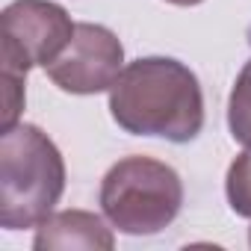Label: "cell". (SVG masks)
Wrapping results in <instances>:
<instances>
[{
	"mask_svg": "<svg viewBox=\"0 0 251 251\" xmlns=\"http://www.w3.org/2000/svg\"><path fill=\"white\" fill-rule=\"evenodd\" d=\"M109 115L124 133L192 142L204 127V92L189 65L172 56H139L109 89Z\"/></svg>",
	"mask_w": 251,
	"mask_h": 251,
	"instance_id": "obj_1",
	"label": "cell"
},
{
	"mask_svg": "<svg viewBox=\"0 0 251 251\" xmlns=\"http://www.w3.org/2000/svg\"><path fill=\"white\" fill-rule=\"evenodd\" d=\"M180 207V175L154 157H124L100 180V210L118 233L154 236L177 219Z\"/></svg>",
	"mask_w": 251,
	"mask_h": 251,
	"instance_id": "obj_3",
	"label": "cell"
},
{
	"mask_svg": "<svg viewBox=\"0 0 251 251\" xmlns=\"http://www.w3.org/2000/svg\"><path fill=\"white\" fill-rule=\"evenodd\" d=\"M124 68V45L103 24H77L68 48L45 68L53 86L68 95L109 92Z\"/></svg>",
	"mask_w": 251,
	"mask_h": 251,
	"instance_id": "obj_5",
	"label": "cell"
},
{
	"mask_svg": "<svg viewBox=\"0 0 251 251\" xmlns=\"http://www.w3.org/2000/svg\"><path fill=\"white\" fill-rule=\"evenodd\" d=\"M248 242H251V230H248Z\"/></svg>",
	"mask_w": 251,
	"mask_h": 251,
	"instance_id": "obj_10",
	"label": "cell"
},
{
	"mask_svg": "<svg viewBox=\"0 0 251 251\" xmlns=\"http://www.w3.org/2000/svg\"><path fill=\"white\" fill-rule=\"evenodd\" d=\"M3 42L0 62L3 74L27 77L30 68H48L71 42L77 24L50 0H12L0 15Z\"/></svg>",
	"mask_w": 251,
	"mask_h": 251,
	"instance_id": "obj_4",
	"label": "cell"
},
{
	"mask_svg": "<svg viewBox=\"0 0 251 251\" xmlns=\"http://www.w3.org/2000/svg\"><path fill=\"white\" fill-rule=\"evenodd\" d=\"M225 195L236 216L251 219V148H245L227 169Z\"/></svg>",
	"mask_w": 251,
	"mask_h": 251,
	"instance_id": "obj_8",
	"label": "cell"
},
{
	"mask_svg": "<svg viewBox=\"0 0 251 251\" xmlns=\"http://www.w3.org/2000/svg\"><path fill=\"white\" fill-rule=\"evenodd\" d=\"M36 251H68V248H86V251H109L115 248V233L106 227V222L89 210H59L50 213L33 236Z\"/></svg>",
	"mask_w": 251,
	"mask_h": 251,
	"instance_id": "obj_6",
	"label": "cell"
},
{
	"mask_svg": "<svg viewBox=\"0 0 251 251\" xmlns=\"http://www.w3.org/2000/svg\"><path fill=\"white\" fill-rule=\"evenodd\" d=\"M227 127L230 136L251 148V59L242 65V71L236 74V83L230 89L227 98Z\"/></svg>",
	"mask_w": 251,
	"mask_h": 251,
	"instance_id": "obj_7",
	"label": "cell"
},
{
	"mask_svg": "<svg viewBox=\"0 0 251 251\" xmlns=\"http://www.w3.org/2000/svg\"><path fill=\"white\" fill-rule=\"evenodd\" d=\"M166 3H175V6H198L204 0H166Z\"/></svg>",
	"mask_w": 251,
	"mask_h": 251,
	"instance_id": "obj_9",
	"label": "cell"
},
{
	"mask_svg": "<svg viewBox=\"0 0 251 251\" xmlns=\"http://www.w3.org/2000/svg\"><path fill=\"white\" fill-rule=\"evenodd\" d=\"M65 192V160L36 124L0 133V227H39Z\"/></svg>",
	"mask_w": 251,
	"mask_h": 251,
	"instance_id": "obj_2",
	"label": "cell"
}]
</instances>
